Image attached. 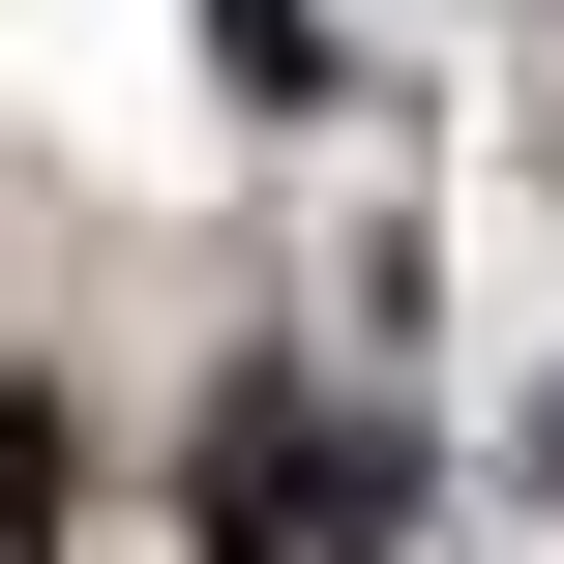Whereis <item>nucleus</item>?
Instances as JSON below:
<instances>
[{"instance_id":"obj_1","label":"nucleus","mask_w":564,"mask_h":564,"mask_svg":"<svg viewBox=\"0 0 564 564\" xmlns=\"http://www.w3.org/2000/svg\"><path fill=\"white\" fill-rule=\"evenodd\" d=\"M178 535H208V564H387V535H416V416L268 357V387L178 416Z\"/></svg>"},{"instance_id":"obj_2","label":"nucleus","mask_w":564,"mask_h":564,"mask_svg":"<svg viewBox=\"0 0 564 564\" xmlns=\"http://www.w3.org/2000/svg\"><path fill=\"white\" fill-rule=\"evenodd\" d=\"M0 564H59V387H0Z\"/></svg>"}]
</instances>
